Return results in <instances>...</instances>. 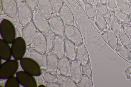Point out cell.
<instances>
[{
    "label": "cell",
    "mask_w": 131,
    "mask_h": 87,
    "mask_svg": "<svg viewBox=\"0 0 131 87\" xmlns=\"http://www.w3.org/2000/svg\"><path fill=\"white\" fill-rule=\"evenodd\" d=\"M58 58L52 51L46 52V69L52 74H57Z\"/></svg>",
    "instance_id": "obj_10"
},
{
    "label": "cell",
    "mask_w": 131,
    "mask_h": 87,
    "mask_svg": "<svg viewBox=\"0 0 131 87\" xmlns=\"http://www.w3.org/2000/svg\"><path fill=\"white\" fill-rule=\"evenodd\" d=\"M86 3L92 5L94 0H84Z\"/></svg>",
    "instance_id": "obj_37"
},
{
    "label": "cell",
    "mask_w": 131,
    "mask_h": 87,
    "mask_svg": "<svg viewBox=\"0 0 131 87\" xmlns=\"http://www.w3.org/2000/svg\"><path fill=\"white\" fill-rule=\"evenodd\" d=\"M3 11L8 16L14 18L16 16L18 8L15 0H0Z\"/></svg>",
    "instance_id": "obj_7"
},
{
    "label": "cell",
    "mask_w": 131,
    "mask_h": 87,
    "mask_svg": "<svg viewBox=\"0 0 131 87\" xmlns=\"http://www.w3.org/2000/svg\"><path fill=\"white\" fill-rule=\"evenodd\" d=\"M64 35L65 38L75 45L83 43L82 37L80 30L74 25H64Z\"/></svg>",
    "instance_id": "obj_2"
},
{
    "label": "cell",
    "mask_w": 131,
    "mask_h": 87,
    "mask_svg": "<svg viewBox=\"0 0 131 87\" xmlns=\"http://www.w3.org/2000/svg\"><path fill=\"white\" fill-rule=\"evenodd\" d=\"M121 30L119 35V39L122 45L131 51V40L125 34L121 24Z\"/></svg>",
    "instance_id": "obj_27"
},
{
    "label": "cell",
    "mask_w": 131,
    "mask_h": 87,
    "mask_svg": "<svg viewBox=\"0 0 131 87\" xmlns=\"http://www.w3.org/2000/svg\"><path fill=\"white\" fill-rule=\"evenodd\" d=\"M58 83L62 87H77V84L70 76H67L60 74L57 75Z\"/></svg>",
    "instance_id": "obj_17"
},
{
    "label": "cell",
    "mask_w": 131,
    "mask_h": 87,
    "mask_svg": "<svg viewBox=\"0 0 131 87\" xmlns=\"http://www.w3.org/2000/svg\"><path fill=\"white\" fill-rule=\"evenodd\" d=\"M109 23L110 28L119 37V33L121 29V24L120 22L114 15H111L109 20Z\"/></svg>",
    "instance_id": "obj_19"
},
{
    "label": "cell",
    "mask_w": 131,
    "mask_h": 87,
    "mask_svg": "<svg viewBox=\"0 0 131 87\" xmlns=\"http://www.w3.org/2000/svg\"><path fill=\"white\" fill-rule=\"evenodd\" d=\"M52 51L58 58L64 55L65 42L63 37L55 35Z\"/></svg>",
    "instance_id": "obj_13"
},
{
    "label": "cell",
    "mask_w": 131,
    "mask_h": 87,
    "mask_svg": "<svg viewBox=\"0 0 131 87\" xmlns=\"http://www.w3.org/2000/svg\"><path fill=\"white\" fill-rule=\"evenodd\" d=\"M83 74L82 65L77 60L71 61L70 76L77 84Z\"/></svg>",
    "instance_id": "obj_11"
},
{
    "label": "cell",
    "mask_w": 131,
    "mask_h": 87,
    "mask_svg": "<svg viewBox=\"0 0 131 87\" xmlns=\"http://www.w3.org/2000/svg\"><path fill=\"white\" fill-rule=\"evenodd\" d=\"M117 52L123 57L131 62V51L126 47L118 43Z\"/></svg>",
    "instance_id": "obj_23"
},
{
    "label": "cell",
    "mask_w": 131,
    "mask_h": 87,
    "mask_svg": "<svg viewBox=\"0 0 131 87\" xmlns=\"http://www.w3.org/2000/svg\"><path fill=\"white\" fill-rule=\"evenodd\" d=\"M71 64L70 60L64 55L58 58L57 74L70 76Z\"/></svg>",
    "instance_id": "obj_12"
},
{
    "label": "cell",
    "mask_w": 131,
    "mask_h": 87,
    "mask_svg": "<svg viewBox=\"0 0 131 87\" xmlns=\"http://www.w3.org/2000/svg\"><path fill=\"white\" fill-rule=\"evenodd\" d=\"M80 0L82 1H84V0Z\"/></svg>",
    "instance_id": "obj_40"
},
{
    "label": "cell",
    "mask_w": 131,
    "mask_h": 87,
    "mask_svg": "<svg viewBox=\"0 0 131 87\" xmlns=\"http://www.w3.org/2000/svg\"><path fill=\"white\" fill-rule=\"evenodd\" d=\"M83 74L91 78L92 72L91 66L89 61L85 64L82 65Z\"/></svg>",
    "instance_id": "obj_31"
},
{
    "label": "cell",
    "mask_w": 131,
    "mask_h": 87,
    "mask_svg": "<svg viewBox=\"0 0 131 87\" xmlns=\"http://www.w3.org/2000/svg\"><path fill=\"white\" fill-rule=\"evenodd\" d=\"M129 16L130 21V24L131 25V9L129 13Z\"/></svg>",
    "instance_id": "obj_39"
},
{
    "label": "cell",
    "mask_w": 131,
    "mask_h": 87,
    "mask_svg": "<svg viewBox=\"0 0 131 87\" xmlns=\"http://www.w3.org/2000/svg\"><path fill=\"white\" fill-rule=\"evenodd\" d=\"M46 86L48 87H61L60 84L58 83H47Z\"/></svg>",
    "instance_id": "obj_36"
},
{
    "label": "cell",
    "mask_w": 131,
    "mask_h": 87,
    "mask_svg": "<svg viewBox=\"0 0 131 87\" xmlns=\"http://www.w3.org/2000/svg\"><path fill=\"white\" fill-rule=\"evenodd\" d=\"M32 10L25 2H21L18 10L20 23L23 27L31 21L32 18Z\"/></svg>",
    "instance_id": "obj_3"
},
{
    "label": "cell",
    "mask_w": 131,
    "mask_h": 87,
    "mask_svg": "<svg viewBox=\"0 0 131 87\" xmlns=\"http://www.w3.org/2000/svg\"><path fill=\"white\" fill-rule=\"evenodd\" d=\"M31 48L43 54L46 52V44L45 34L37 31L33 39Z\"/></svg>",
    "instance_id": "obj_5"
},
{
    "label": "cell",
    "mask_w": 131,
    "mask_h": 87,
    "mask_svg": "<svg viewBox=\"0 0 131 87\" xmlns=\"http://www.w3.org/2000/svg\"><path fill=\"white\" fill-rule=\"evenodd\" d=\"M36 11L48 20L52 14V9L49 0H39Z\"/></svg>",
    "instance_id": "obj_9"
},
{
    "label": "cell",
    "mask_w": 131,
    "mask_h": 87,
    "mask_svg": "<svg viewBox=\"0 0 131 87\" xmlns=\"http://www.w3.org/2000/svg\"><path fill=\"white\" fill-rule=\"evenodd\" d=\"M65 51L64 55L70 60L75 59L76 52V45L65 37Z\"/></svg>",
    "instance_id": "obj_16"
},
{
    "label": "cell",
    "mask_w": 131,
    "mask_h": 87,
    "mask_svg": "<svg viewBox=\"0 0 131 87\" xmlns=\"http://www.w3.org/2000/svg\"><path fill=\"white\" fill-rule=\"evenodd\" d=\"M48 20L50 30L56 35L63 37L64 25L58 15L53 13Z\"/></svg>",
    "instance_id": "obj_1"
},
{
    "label": "cell",
    "mask_w": 131,
    "mask_h": 87,
    "mask_svg": "<svg viewBox=\"0 0 131 87\" xmlns=\"http://www.w3.org/2000/svg\"><path fill=\"white\" fill-rule=\"evenodd\" d=\"M37 29L32 21L23 27L21 35L27 46H29L31 44L37 31Z\"/></svg>",
    "instance_id": "obj_4"
},
{
    "label": "cell",
    "mask_w": 131,
    "mask_h": 87,
    "mask_svg": "<svg viewBox=\"0 0 131 87\" xmlns=\"http://www.w3.org/2000/svg\"><path fill=\"white\" fill-rule=\"evenodd\" d=\"M84 9L88 18L93 22H95L97 15V12L92 4L86 3Z\"/></svg>",
    "instance_id": "obj_26"
},
{
    "label": "cell",
    "mask_w": 131,
    "mask_h": 87,
    "mask_svg": "<svg viewBox=\"0 0 131 87\" xmlns=\"http://www.w3.org/2000/svg\"><path fill=\"white\" fill-rule=\"evenodd\" d=\"M53 11L56 13H58L63 3V0H49Z\"/></svg>",
    "instance_id": "obj_30"
},
{
    "label": "cell",
    "mask_w": 131,
    "mask_h": 87,
    "mask_svg": "<svg viewBox=\"0 0 131 87\" xmlns=\"http://www.w3.org/2000/svg\"><path fill=\"white\" fill-rule=\"evenodd\" d=\"M58 14L64 25H74V20L73 14L64 2Z\"/></svg>",
    "instance_id": "obj_8"
},
{
    "label": "cell",
    "mask_w": 131,
    "mask_h": 87,
    "mask_svg": "<svg viewBox=\"0 0 131 87\" xmlns=\"http://www.w3.org/2000/svg\"><path fill=\"white\" fill-rule=\"evenodd\" d=\"M95 23L99 30L103 33H106L107 29V23L106 19L97 11Z\"/></svg>",
    "instance_id": "obj_20"
},
{
    "label": "cell",
    "mask_w": 131,
    "mask_h": 87,
    "mask_svg": "<svg viewBox=\"0 0 131 87\" xmlns=\"http://www.w3.org/2000/svg\"><path fill=\"white\" fill-rule=\"evenodd\" d=\"M30 48L29 52L31 58L38 64L41 69H46V53L43 54Z\"/></svg>",
    "instance_id": "obj_15"
},
{
    "label": "cell",
    "mask_w": 131,
    "mask_h": 87,
    "mask_svg": "<svg viewBox=\"0 0 131 87\" xmlns=\"http://www.w3.org/2000/svg\"><path fill=\"white\" fill-rule=\"evenodd\" d=\"M76 45V52L75 59L78 61L82 65H84L89 60L87 50L83 43Z\"/></svg>",
    "instance_id": "obj_14"
},
{
    "label": "cell",
    "mask_w": 131,
    "mask_h": 87,
    "mask_svg": "<svg viewBox=\"0 0 131 87\" xmlns=\"http://www.w3.org/2000/svg\"><path fill=\"white\" fill-rule=\"evenodd\" d=\"M107 4L109 9L113 13L118 8L117 0H107Z\"/></svg>",
    "instance_id": "obj_32"
},
{
    "label": "cell",
    "mask_w": 131,
    "mask_h": 87,
    "mask_svg": "<svg viewBox=\"0 0 131 87\" xmlns=\"http://www.w3.org/2000/svg\"><path fill=\"white\" fill-rule=\"evenodd\" d=\"M100 2L105 5H106L107 4V0H99Z\"/></svg>",
    "instance_id": "obj_38"
},
{
    "label": "cell",
    "mask_w": 131,
    "mask_h": 87,
    "mask_svg": "<svg viewBox=\"0 0 131 87\" xmlns=\"http://www.w3.org/2000/svg\"><path fill=\"white\" fill-rule=\"evenodd\" d=\"M35 79L37 82V86L42 84H45L46 85L47 83L43 79L41 74L40 76L36 77Z\"/></svg>",
    "instance_id": "obj_35"
},
{
    "label": "cell",
    "mask_w": 131,
    "mask_h": 87,
    "mask_svg": "<svg viewBox=\"0 0 131 87\" xmlns=\"http://www.w3.org/2000/svg\"><path fill=\"white\" fill-rule=\"evenodd\" d=\"M55 35L50 30L45 34L46 44V52L52 51Z\"/></svg>",
    "instance_id": "obj_24"
},
{
    "label": "cell",
    "mask_w": 131,
    "mask_h": 87,
    "mask_svg": "<svg viewBox=\"0 0 131 87\" xmlns=\"http://www.w3.org/2000/svg\"><path fill=\"white\" fill-rule=\"evenodd\" d=\"M39 0H25V2L32 11L36 9Z\"/></svg>",
    "instance_id": "obj_33"
},
{
    "label": "cell",
    "mask_w": 131,
    "mask_h": 87,
    "mask_svg": "<svg viewBox=\"0 0 131 87\" xmlns=\"http://www.w3.org/2000/svg\"><path fill=\"white\" fill-rule=\"evenodd\" d=\"M106 37L109 45L117 52V48L119 43L118 37L110 28L107 31Z\"/></svg>",
    "instance_id": "obj_18"
},
{
    "label": "cell",
    "mask_w": 131,
    "mask_h": 87,
    "mask_svg": "<svg viewBox=\"0 0 131 87\" xmlns=\"http://www.w3.org/2000/svg\"><path fill=\"white\" fill-rule=\"evenodd\" d=\"M78 87H93L91 78L83 74L79 82L77 84Z\"/></svg>",
    "instance_id": "obj_29"
},
{
    "label": "cell",
    "mask_w": 131,
    "mask_h": 87,
    "mask_svg": "<svg viewBox=\"0 0 131 87\" xmlns=\"http://www.w3.org/2000/svg\"><path fill=\"white\" fill-rule=\"evenodd\" d=\"M118 8L129 16L131 9V3L129 0H117Z\"/></svg>",
    "instance_id": "obj_25"
},
{
    "label": "cell",
    "mask_w": 131,
    "mask_h": 87,
    "mask_svg": "<svg viewBox=\"0 0 131 87\" xmlns=\"http://www.w3.org/2000/svg\"><path fill=\"white\" fill-rule=\"evenodd\" d=\"M33 21L39 31L44 34L50 30L48 19L36 12L33 14Z\"/></svg>",
    "instance_id": "obj_6"
},
{
    "label": "cell",
    "mask_w": 131,
    "mask_h": 87,
    "mask_svg": "<svg viewBox=\"0 0 131 87\" xmlns=\"http://www.w3.org/2000/svg\"><path fill=\"white\" fill-rule=\"evenodd\" d=\"M41 73L43 79L47 83L58 82L57 75L52 73L47 69H41Z\"/></svg>",
    "instance_id": "obj_21"
},
{
    "label": "cell",
    "mask_w": 131,
    "mask_h": 87,
    "mask_svg": "<svg viewBox=\"0 0 131 87\" xmlns=\"http://www.w3.org/2000/svg\"><path fill=\"white\" fill-rule=\"evenodd\" d=\"M120 23L124 31L131 40V25L129 24Z\"/></svg>",
    "instance_id": "obj_34"
},
{
    "label": "cell",
    "mask_w": 131,
    "mask_h": 87,
    "mask_svg": "<svg viewBox=\"0 0 131 87\" xmlns=\"http://www.w3.org/2000/svg\"><path fill=\"white\" fill-rule=\"evenodd\" d=\"M97 11L109 22L111 15L109 9L106 5L100 2H98L96 4Z\"/></svg>",
    "instance_id": "obj_22"
},
{
    "label": "cell",
    "mask_w": 131,
    "mask_h": 87,
    "mask_svg": "<svg viewBox=\"0 0 131 87\" xmlns=\"http://www.w3.org/2000/svg\"><path fill=\"white\" fill-rule=\"evenodd\" d=\"M113 14L120 22L130 24L129 16L121 11L118 8L114 12Z\"/></svg>",
    "instance_id": "obj_28"
}]
</instances>
